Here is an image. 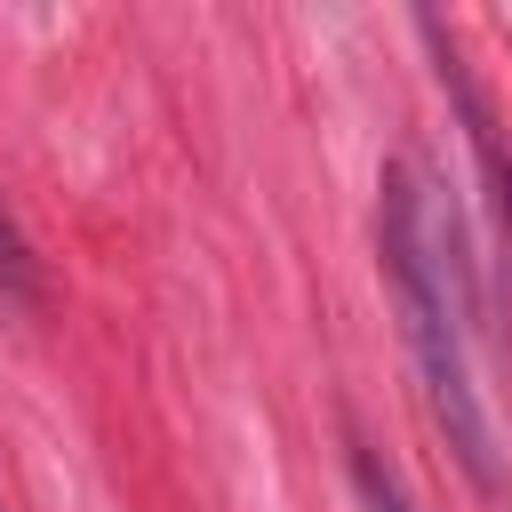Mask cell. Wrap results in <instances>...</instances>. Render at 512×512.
<instances>
[{"instance_id": "6da1fadb", "label": "cell", "mask_w": 512, "mask_h": 512, "mask_svg": "<svg viewBox=\"0 0 512 512\" xmlns=\"http://www.w3.org/2000/svg\"><path fill=\"white\" fill-rule=\"evenodd\" d=\"M384 280H392V304H400V328H408V352H416L432 424L448 432V448H456V464L472 472V488H496V480H504V464H496V424H488V408H480L472 352H464L456 216H440V200L424 192L416 168H392V176H384Z\"/></svg>"}, {"instance_id": "7a4b0ae2", "label": "cell", "mask_w": 512, "mask_h": 512, "mask_svg": "<svg viewBox=\"0 0 512 512\" xmlns=\"http://www.w3.org/2000/svg\"><path fill=\"white\" fill-rule=\"evenodd\" d=\"M0 296H16V304H32L40 296V264H32V248L16 240V224L0 216Z\"/></svg>"}, {"instance_id": "3957f363", "label": "cell", "mask_w": 512, "mask_h": 512, "mask_svg": "<svg viewBox=\"0 0 512 512\" xmlns=\"http://www.w3.org/2000/svg\"><path fill=\"white\" fill-rule=\"evenodd\" d=\"M360 496H368V512H408V496L392 488V472L376 456H360Z\"/></svg>"}]
</instances>
